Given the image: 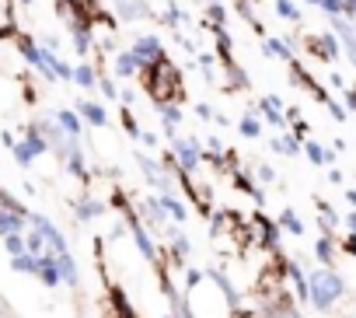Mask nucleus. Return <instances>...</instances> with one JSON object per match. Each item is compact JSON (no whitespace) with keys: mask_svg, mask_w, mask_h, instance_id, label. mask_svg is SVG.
<instances>
[{"mask_svg":"<svg viewBox=\"0 0 356 318\" xmlns=\"http://www.w3.org/2000/svg\"><path fill=\"white\" fill-rule=\"evenodd\" d=\"M342 280H339V273H332V269H318L314 276H311V301H314V308H332L339 297H342Z\"/></svg>","mask_w":356,"mask_h":318,"instance_id":"nucleus-1","label":"nucleus"},{"mask_svg":"<svg viewBox=\"0 0 356 318\" xmlns=\"http://www.w3.org/2000/svg\"><path fill=\"white\" fill-rule=\"evenodd\" d=\"M32 224H35V231L46 238V245H49V252H53V259H60V255H67V241H63V234L53 228V221L49 217H32Z\"/></svg>","mask_w":356,"mask_h":318,"instance_id":"nucleus-2","label":"nucleus"},{"mask_svg":"<svg viewBox=\"0 0 356 318\" xmlns=\"http://www.w3.org/2000/svg\"><path fill=\"white\" fill-rule=\"evenodd\" d=\"M22 231H25V214H22V210H4V207H0V238L22 234Z\"/></svg>","mask_w":356,"mask_h":318,"instance_id":"nucleus-3","label":"nucleus"},{"mask_svg":"<svg viewBox=\"0 0 356 318\" xmlns=\"http://www.w3.org/2000/svg\"><path fill=\"white\" fill-rule=\"evenodd\" d=\"M35 276H42V283H46V287H56V283L63 280L60 262H56L53 255H42V259H39V273H35Z\"/></svg>","mask_w":356,"mask_h":318,"instance_id":"nucleus-4","label":"nucleus"},{"mask_svg":"<svg viewBox=\"0 0 356 318\" xmlns=\"http://www.w3.org/2000/svg\"><path fill=\"white\" fill-rule=\"evenodd\" d=\"M157 53H161V42H157L154 35H143V39L133 46V56H136V63H150Z\"/></svg>","mask_w":356,"mask_h":318,"instance_id":"nucleus-5","label":"nucleus"},{"mask_svg":"<svg viewBox=\"0 0 356 318\" xmlns=\"http://www.w3.org/2000/svg\"><path fill=\"white\" fill-rule=\"evenodd\" d=\"M175 150H178V157H182V165H186V168H196L200 150L193 147V140H178V143H175Z\"/></svg>","mask_w":356,"mask_h":318,"instance_id":"nucleus-6","label":"nucleus"},{"mask_svg":"<svg viewBox=\"0 0 356 318\" xmlns=\"http://www.w3.org/2000/svg\"><path fill=\"white\" fill-rule=\"evenodd\" d=\"M81 116H84L91 126H105V109L95 105V102H81Z\"/></svg>","mask_w":356,"mask_h":318,"instance_id":"nucleus-7","label":"nucleus"},{"mask_svg":"<svg viewBox=\"0 0 356 318\" xmlns=\"http://www.w3.org/2000/svg\"><path fill=\"white\" fill-rule=\"evenodd\" d=\"M56 262H60V273H63V280H67L70 287H77V266H74V255L67 252V255H60Z\"/></svg>","mask_w":356,"mask_h":318,"instance_id":"nucleus-8","label":"nucleus"},{"mask_svg":"<svg viewBox=\"0 0 356 318\" xmlns=\"http://www.w3.org/2000/svg\"><path fill=\"white\" fill-rule=\"evenodd\" d=\"M4 245H8L11 259H15V255H25V252H29V238H25V234H8V238H4Z\"/></svg>","mask_w":356,"mask_h":318,"instance_id":"nucleus-9","label":"nucleus"},{"mask_svg":"<svg viewBox=\"0 0 356 318\" xmlns=\"http://www.w3.org/2000/svg\"><path fill=\"white\" fill-rule=\"evenodd\" d=\"M304 150H307V157H311L314 165H328V161H332V154H328V150H321L314 140H307V143H304Z\"/></svg>","mask_w":356,"mask_h":318,"instance_id":"nucleus-10","label":"nucleus"},{"mask_svg":"<svg viewBox=\"0 0 356 318\" xmlns=\"http://www.w3.org/2000/svg\"><path fill=\"white\" fill-rule=\"evenodd\" d=\"M56 122H60L70 136H77V133H81V122H77V116H74V112H56Z\"/></svg>","mask_w":356,"mask_h":318,"instance_id":"nucleus-11","label":"nucleus"},{"mask_svg":"<svg viewBox=\"0 0 356 318\" xmlns=\"http://www.w3.org/2000/svg\"><path fill=\"white\" fill-rule=\"evenodd\" d=\"M133 238H136V245H140V252H143L147 259H154V245H150V238H147V231H143L140 224H133Z\"/></svg>","mask_w":356,"mask_h":318,"instance_id":"nucleus-12","label":"nucleus"},{"mask_svg":"<svg viewBox=\"0 0 356 318\" xmlns=\"http://www.w3.org/2000/svg\"><path fill=\"white\" fill-rule=\"evenodd\" d=\"M262 112H266V119H269L273 126H283V116H280V102L266 98V102H262Z\"/></svg>","mask_w":356,"mask_h":318,"instance_id":"nucleus-13","label":"nucleus"},{"mask_svg":"<svg viewBox=\"0 0 356 318\" xmlns=\"http://www.w3.org/2000/svg\"><path fill=\"white\" fill-rule=\"evenodd\" d=\"M157 203H161V210H168V214H171L175 221H186V210H182V207H178V203H175L171 196H161Z\"/></svg>","mask_w":356,"mask_h":318,"instance_id":"nucleus-14","label":"nucleus"},{"mask_svg":"<svg viewBox=\"0 0 356 318\" xmlns=\"http://www.w3.org/2000/svg\"><path fill=\"white\" fill-rule=\"evenodd\" d=\"M280 221L286 224V231H290V234H304V224L297 221V214H293V210H283V217H280Z\"/></svg>","mask_w":356,"mask_h":318,"instance_id":"nucleus-15","label":"nucleus"},{"mask_svg":"<svg viewBox=\"0 0 356 318\" xmlns=\"http://www.w3.org/2000/svg\"><path fill=\"white\" fill-rule=\"evenodd\" d=\"M269 318H300V311H293V308L283 301V304H273V308H269Z\"/></svg>","mask_w":356,"mask_h":318,"instance_id":"nucleus-16","label":"nucleus"},{"mask_svg":"<svg viewBox=\"0 0 356 318\" xmlns=\"http://www.w3.org/2000/svg\"><path fill=\"white\" fill-rule=\"evenodd\" d=\"M74 77H77V84H84V88H91V84H95V70H91V67H77V70H74Z\"/></svg>","mask_w":356,"mask_h":318,"instance_id":"nucleus-17","label":"nucleus"},{"mask_svg":"<svg viewBox=\"0 0 356 318\" xmlns=\"http://www.w3.org/2000/svg\"><path fill=\"white\" fill-rule=\"evenodd\" d=\"M273 147H276L280 154H297V140H290V136H280V140H273Z\"/></svg>","mask_w":356,"mask_h":318,"instance_id":"nucleus-18","label":"nucleus"},{"mask_svg":"<svg viewBox=\"0 0 356 318\" xmlns=\"http://www.w3.org/2000/svg\"><path fill=\"white\" fill-rule=\"evenodd\" d=\"M133 60H136L133 53H126V56H119V63H115V70H119V74H133Z\"/></svg>","mask_w":356,"mask_h":318,"instance_id":"nucleus-19","label":"nucleus"},{"mask_svg":"<svg viewBox=\"0 0 356 318\" xmlns=\"http://www.w3.org/2000/svg\"><path fill=\"white\" fill-rule=\"evenodd\" d=\"M161 116H164V122H168V126H175L178 119H182V116H178V109H175V105H164V109H161Z\"/></svg>","mask_w":356,"mask_h":318,"instance_id":"nucleus-20","label":"nucleus"},{"mask_svg":"<svg viewBox=\"0 0 356 318\" xmlns=\"http://www.w3.org/2000/svg\"><path fill=\"white\" fill-rule=\"evenodd\" d=\"M266 49H269V53H276V56H283V60H290L286 46H283V42H276V39H269V42H266Z\"/></svg>","mask_w":356,"mask_h":318,"instance_id":"nucleus-21","label":"nucleus"},{"mask_svg":"<svg viewBox=\"0 0 356 318\" xmlns=\"http://www.w3.org/2000/svg\"><path fill=\"white\" fill-rule=\"evenodd\" d=\"M318 259H321V262H328V259H332V241H328V238H321V241H318Z\"/></svg>","mask_w":356,"mask_h":318,"instance_id":"nucleus-22","label":"nucleus"},{"mask_svg":"<svg viewBox=\"0 0 356 318\" xmlns=\"http://www.w3.org/2000/svg\"><path fill=\"white\" fill-rule=\"evenodd\" d=\"M241 133L245 136H255L259 133V119H241Z\"/></svg>","mask_w":356,"mask_h":318,"instance_id":"nucleus-23","label":"nucleus"},{"mask_svg":"<svg viewBox=\"0 0 356 318\" xmlns=\"http://www.w3.org/2000/svg\"><path fill=\"white\" fill-rule=\"evenodd\" d=\"M321 8H325L328 15H339V11H342V0H321Z\"/></svg>","mask_w":356,"mask_h":318,"instance_id":"nucleus-24","label":"nucleus"},{"mask_svg":"<svg viewBox=\"0 0 356 318\" xmlns=\"http://www.w3.org/2000/svg\"><path fill=\"white\" fill-rule=\"evenodd\" d=\"M77 214H81V217H95V214H102V207H98V203H84Z\"/></svg>","mask_w":356,"mask_h":318,"instance_id":"nucleus-25","label":"nucleus"},{"mask_svg":"<svg viewBox=\"0 0 356 318\" xmlns=\"http://www.w3.org/2000/svg\"><path fill=\"white\" fill-rule=\"evenodd\" d=\"M280 15H283V18H297V11L290 8V0H280Z\"/></svg>","mask_w":356,"mask_h":318,"instance_id":"nucleus-26","label":"nucleus"},{"mask_svg":"<svg viewBox=\"0 0 356 318\" xmlns=\"http://www.w3.org/2000/svg\"><path fill=\"white\" fill-rule=\"evenodd\" d=\"M346 200H349V203L356 207V189H349V193H346Z\"/></svg>","mask_w":356,"mask_h":318,"instance_id":"nucleus-27","label":"nucleus"},{"mask_svg":"<svg viewBox=\"0 0 356 318\" xmlns=\"http://www.w3.org/2000/svg\"><path fill=\"white\" fill-rule=\"evenodd\" d=\"M349 231H353V234H356V214H353V217H349Z\"/></svg>","mask_w":356,"mask_h":318,"instance_id":"nucleus-28","label":"nucleus"},{"mask_svg":"<svg viewBox=\"0 0 356 318\" xmlns=\"http://www.w3.org/2000/svg\"><path fill=\"white\" fill-rule=\"evenodd\" d=\"M346 4H349V11H356V0H346Z\"/></svg>","mask_w":356,"mask_h":318,"instance_id":"nucleus-29","label":"nucleus"},{"mask_svg":"<svg viewBox=\"0 0 356 318\" xmlns=\"http://www.w3.org/2000/svg\"><path fill=\"white\" fill-rule=\"evenodd\" d=\"M168 318H171V315H168Z\"/></svg>","mask_w":356,"mask_h":318,"instance_id":"nucleus-30","label":"nucleus"}]
</instances>
